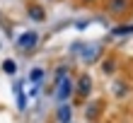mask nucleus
<instances>
[{"label": "nucleus", "mask_w": 133, "mask_h": 123, "mask_svg": "<svg viewBox=\"0 0 133 123\" xmlns=\"http://www.w3.org/2000/svg\"><path fill=\"white\" fill-rule=\"evenodd\" d=\"M73 94H75V80L70 77V68L58 65L56 68V92H53V97H56L58 104H65V102H70Z\"/></svg>", "instance_id": "obj_1"}, {"label": "nucleus", "mask_w": 133, "mask_h": 123, "mask_svg": "<svg viewBox=\"0 0 133 123\" xmlns=\"http://www.w3.org/2000/svg\"><path fill=\"white\" fill-rule=\"evenodd\" d=\"M73 53L80 56V60L85 65H92L102 56V46L99 44H73Z\"/></svg>", "instance_id": "obj_2"}, {"label": "nucleus", "mask_w": 133, "mask_h": 123, "mask_svg": "<svg viewBox=\"0 0 133 123\" xmlns=\"http://www.w3.org/2000/svg\"><path fill=\"white\" fill-rule=\"evenodd\" d=\"M36 46H39V32H34V29L22 32V34L17 36V48H19L22 53H32Z\"/></svg>", "instance_id": "obj_3"}, {"label": "nucleus", "mask_w": 133, "mask_h": 123, "mask_svg": "<svg viewBox=\"0 0 133 123\" xmlns=\"http://www.w3.org/2000/svg\"><path fill=\"white\" fill-rule=\"evenodd\" d=\"M75 94L80 97V99H87L92 94V77H90L87 73H82L80 77L75 80Z\"/></svg>", "instance_id": "obj_4"}, {"label": "nucleus", "mask_w": 133, "mask_h": 123, "mask_svg": "<svg viewBox=\"0 0 133 123\" xmlns=\"http://www.w3.org/2000/svg\"><path fill=\"white\" fill-rule=\"evenodd\" d=\"M131 10V0H107V12L111 17H121Z\"/></svg>", "instance_id": "obj_5"}, {"label": "nucleus", "mask_w": 133, "mask_h": 123, "mask_svg": "<svg viewBox=\"0 0 133 123\" xmlns=\"http://www.w3.org/2000/svg\"><path fill=\"white\" fill-rule=\"evenodd\" d=\"M56 121H58V123H70V121H73V106H70V102L58 104V109H56Z\"/></svg>", "instance_id": "obj_6"}, {"label": "nucleus", "mask_w": 133, "mask_h": 123, "mask_svg": "<svg viewBox=\"0 0 133 123\" xmlns=\"http://www.w3.org/2000/svg\"><path fill=\"white\" fill-rule=\"evenodd\" d=\"M15 97H17V109L24 111L27 109V97H24V89H22V82H15Z\"/></svg>", "instance_id": "obj_7"}, {"label": "nucleus", "mask_w": 133, "mask_h": 123, "mask_svg": "<svg viewBox=\"0 0 133 123\" xmlns=\"http://www.w3.org/2000/svg\"><path fill=\"white\" fill-rule=\"evenodd\" d=\"M27 12H29V17H32L34 22H44V19H46V15H44V7H41V5H29V10H27Z\"/></svg>", "instance_id": "obj_8"}, {"label": "nucleus", "mask_w": 133, "mask_h": 123, "mask_svg": "<svg viewBox=\"0 0 133 123\" xmlns=\"http://www.w3.org/2000/svg\"><path fill=\"white\" fill-rule=\"evenodd\" d=\"M128 34H133V24H119L111 29V36H128Z\"/></svg>", "instance_id": "obj_9"}, {"label": "nucleus", "mask_w": 133, "mask_h": 123, "mask_svg": "<svg viewBox=\"0 0 133 123\" xmlns=\"http://www.w3.org/2000/svg\"><path fill=\"white\" fill-rule=\"evenodd\" d=\"M41 80H44V70H41V68H34V70L29 73V82H32L34 87H39V84H41Z\"/></svg>", "instance_id": "obj_10"}, {"label": "nucleus", "mask_w": 133, "mask_h": 123, "mask_svg": "<svg viewBox=\"0 0 133 123\" xmlns=\"http://www.w3.org/2000/svg\"><path fill=\"white\" fill-rule=\"evenodd\" d=\"M99 109H102V102H92V104H90V109H85V116H87L90 121H92V118H97V116H99Z\"/></svg>", "instance_id": "obj_11"}, {"label": "nucleus", "mask_w": 133, "mask_h": 123, "mask_svg": "<svg viewBox=\"0 0 133 123\" xmlns=\"http://www.w3.org/2000/svg\"><path fill=\"white\" fill-rule=\"evenodd\" d=\"M3 73H5V75H15V73H17V63H15L12 58L3 60Z\"/></svg>", "instance_id": "obj_12"}, {"label": "nucleus", "mask_w": 133, "mask_h": 123, "mask_svg": "<svg viewBox=\"0 0 133 123\" xmlns=\"http://www.w3.org/2000/svg\"><path fill=\"white\" fill-rule=\"evenodd\" d=\"M102 73H104V75H111V73H114V60H111V58L102 63Z\"/></svg>", "instance_id": "obj_13"}, {"label": "nucleus", "mask_w": 133, "mask_h": 123, "mask_svg": "<svg viewBox=\"0 0 133 123\" xmlns=\"http://www.w3.org/2000/svg\"><path fill=\"white\" fill-rule=\"evenodd\" d=\"M114 89H116V97H123V92H128V87L123 89V82H116V84H114Z\"/></svg>", "instance_id": "obj_14"}, {"label": "nucleus", "mask_w": 133, "mask_h": 123, "mask_svg": "<svg viewBox=\"0 0 133 123\" xmlns=\"http://www.w3.org/2000/svg\"><path fill=\"white\" fill-rule=\"evenodd\" d=\"M80 3H87L90 5V3H97V0H80Z\"/></svg>", "instance_id": "obj_15"}]
</instances>
